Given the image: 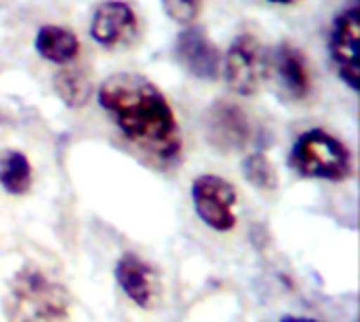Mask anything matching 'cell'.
Listing matches in <instances>:
<instances>
[{
	"instance_id": "6da1fadb",
	"label": "cell",
	"mask_w": 360,
	"mask_h": 322,
	"mask_svg": "<svg viewBox=\"0 0 360 322\" xmlns=\"http://www.w3.org/2000/svg\"><path fill=\"white\" fill-rule=\"evenodd\" d=\"M97 99L120 133L139 150L160 160L179 156L181 131L175 112L146 76L135 72L112 74L101 82Z\"/></svg>"
},
{
	"instance_id": "7a4b0ae2",
	"label": "cell",
	"mask_w": 360,
	"mask_h": 322,
	"mask_svg": "<svg viewBox=\"0 0 360 322\" xmlns=\"http://www.w3.org/2000/svg\"><path fill=\"white\" fill-rule=\"evenodd\" d=\"M70 295L34 268L21 270L11 285V318L15 322H70Z\"/></svg>"
},
{
	"instance_id": "3957f363",
	"label": "cell",
	"mask_w": 360,
	"mask_h": 322,
	"mask_svg": "<svg viewBox=\"0 0 360 322\" xmlns=\"http://www.w3.org/2000/svg\"><path fill=\"white\" fill-rule=\"evenodd\" d=\"M289 165L302 177L344 181L352 173V154L331 133L323 129H310L293 143Z\"/></svg>"
},
{
	"instance_id": "277c9868",
	"label": "cell",
	"mask_w": 360,
	"mask_h": 322,
	"mask_svg": "<svg viewBox=\"0 0 360 322\" xmlns=\"http://www.w3.org/2000/svg\"><path fill=\"white\" fill-rule=\"evenodd\" d=\"M224 74L234 93L243 97L255 95L268 78V53L264 44L251 34L236 36L226 53Z\"/></svg>"
},
{
	"instance_id": "5b68a950",
	"label": "cell",
	"mask_w": 360,
	"mask_h": 322,
	"mask_svg": "<svg viewBox=\"0 0 360 322\" xmlns=\"http://www.w3.org/2000/svg\"><path fill=\"white\" fill-rule=\"evenodd\" d=\"M192 202L200 221L215 232H230L236 226L238 202L234 186L219 175H200L192 183Z\"/></svg>"
},
{
	"instance_id": "8992f818",
	"label": "cell",
	"mask_w": 360,
	"mask_h": 322,
	"mask_svg": "<svg viewBox=\"0 0 360 322\" xmlns=\"http://www.w3.org/2000/svg\"><path fill=\"white\" fill-rule=\"evenodd\" d=\"M359 36L360 11L359 4H352L335 17L329 38L333 65L352 91H359Z\"/></svg>"
},
{
	"instance_id": "52a82bcc",
	"label": "cell",
	"mask_w": 360,
	"mask_h": 322,
	"mask_svg": "<svg viewBox=\"0 0 360 322\" xmlns=\"http://www.w3.org/2000/svg\"><path fill=\"white\" fill-rule=\"evenodd\" d=\"M175 59L198 80H215L221 70V53L202 27L188 25L175 40Z\"/></svg>"
},
{
	"instance_id": "ba28073f",
	"label": "cell",
	"mask_w": 360,
	"mask_h": 322,
	"mask_svg": "<svg viewBox=\"0 0 360 322\" xmlns=\"http://www.w3.org/2000/svg\"><path fill=\"white\" fill-rule=\"evenodd\" d=\"M137 32L135 11L122 0H105L93 13L91 36L105 49L131 44L137 38Z\"/></svg>"
},
{
	"instance_id": "9c48e42d",
	"label": "cell",
	"mask_w": 360,
	"mask_h": 322,
	"mask_svg": "<svg viewBox=\"0 0 360 322\" xmlns=\"http://www.w3.org/2000/svg\"><path fill=\"white\" fill-rule=\"evenodd\" d=\"M251 124L247 114L230 103L217 101L207 112V139L221 152H238L249 143Z\"/></svg>"
},
{
	"instance_id": "30bf717a",
	"label": "cell",
	"mask_w": 360,
	"mask_h": 322,
	"mask_svg": "<svg viewBox=\"0 0 360 322\" xmlns=\"http://www.w3.org/2000/svg\"><path fill=\"white\" fill-rule=\"evenodd\" d=\"M268 74H274L281 91L289 99L302 101L310 95L312 78H310L308 61L297 46L289 42L278 44L274 53L268 55Z\"/></svg>"
},
{
	"instance_id": "8fae6325",
	"label": "cell",
	"mask_w": 360,
	"mask_h": 322,
	"mask_svg": "<svg viewBox=\"0 0 360 322\" xmlns=\"http://www.w3.org/2000/svg\"><path fill=\"white\" fill-rule=\"evenodd\" d=\"M116 283L122 293L141 310H152L158 297L156 270L135 253H124L114 270Z\"/></svg>"
},
{
	"instance_id": "7c38bea8",
	"label": "cell",
	"mask_w": 360,
	"mask_h": 322,
	"mask_svg": "<svg viewBox=\"0 0 360 322\" xmlns=\"http://www.w3.org/2000/svg\"><path fill=\"white\" fill-rule=\"evenodd\" d=\"M36 51L53 63H70L80 53L78 36L61 25H42L36 34Z\"/></svg>"
},
{
	"instance_id": "4fadbf2b",
	"label": "cell",
	"mask_w": 360,
	"mask_h": 322,
	"mask_svg": "<svg viewBox=\"0 0 360 322\" xmlns=\"http://www.w3.org/2000/svg\"><path fill=\"white\" fill-rule=\"evenodd\" d=\"M55 91L68 108L80 110L89 103L93 95V84L82 70L74 67V70H61L55 76Z\"/></svg>"
},
{
	"instance_id": "5bb4252c",
	"label": "cell",
	"mask_w": 360,
	"mask_h": 322,
	"mask_svg": "<svg viewBox=\"0 0 360 322\" xmlns=\"http://www.w3.org/2000/svg\"><path fill=\"white\" fill-rule=\"evenodd\" d=\"M0 186L15 196H21L32 186V167L25 154L8 152L0 162Z\"/></svg>"
},
{
	"instance_id": "9a60e30c",
	"label": "cell",
	"mask_w": 360,
	"mask_h": 322,
	"mask_svg": "<svg viewBox=\"0 0 360 322\" xmlns=\"http://www.w3.org/2000/svg\"><path fill=\"white\" fill-rule=\"evenodd\" d=\"M243 173H245V179L253 188L274 190L278 186V173H276L272 160L266 154H262V152L247 156V160L243 162Z\"/></svg>"
},
{
	"instance_id": "2e32d148",
	"label": "cell",
	"mask_w": 360,
	"mask_h": 322,
	"mask_svg": "<svg viewBox=\"0 0 360 322\" xmlns=\"http://www.w3.org/2000/svg\"><path fill=\"white\" fill-rule=\"evenodd\" d=\"M167 17L179 25H192L200 15L202 0H160Z\"/></svg>"
},
{
	"instance_id": "e0dca14e",
	"label": "cell",
	"mask_w": 360,
	"mask_h": 322,
	"mask_svg": "<svg viewBox=\"0 0 360 322\" xmlns=\"http://www.w3.org/2000/svg\"><path fill=\"white\" fill-rule=\"evenodd\" d=\"M281 322H319L314 318H302V316H285Z\"/></svg>"
},
{
	"instance_id": "ac0fdd59",
	"label": "cell",
	"mask_w": 360,
	"mask_h": 322,
	"mask_svg": "<svg viewBox=\"0 0 360 322\" xmlns=\"http://www.w3.org/2000/svg\"><path fill=\"white\" fill-rule=\"evenodd\" d=\"M268 2H274V4H293L297 0H268Z\"/></svg>"
}]
</instances>
